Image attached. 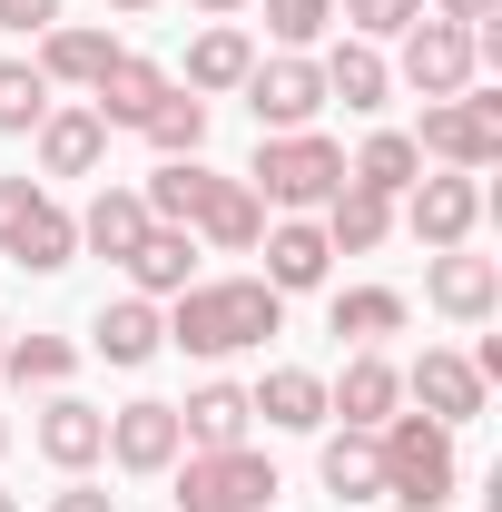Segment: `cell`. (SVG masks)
<instances>
[{
  "label": "cell",
  "mask_w": 502,
  "mask_h": 512,
  "mask_svg": "<svg viewBox=\"0 0 502 512\" xmlns=\"http://www.w3.org/2000/svg\"><path fill=\"white\" fill-rule=\"evenodd\" d=\"M276 325H286V296L266 276H227V286H188L168 306V345H188V355H247Z\"/></svg>",
  "instance_id": "cell-1"
},
{
  "label": "cell",
  "mask_w": 502,
  "mask_h": 512,
  "mask_svg": "<svg viewBox=\"0 0 502 512\" xmlns=\"http://www.w3.org/2000/svg\"><path fill=\"white\" fill-rule=\"evenodd\" d=\"M375 463H384V503H404V512H443L453 483H463L453 434H443L434 414H394V424H375Z\"/></svg>",
  "instance_id": "cell-2"
},
{
  "label": "cell",
  "mask_w": 502,
  "mask_h": 512,
  "mask_svg": "<svg viewBox=\"0 0 502 512\" xmlns=\"http://www.w3.org/2000/svg\"><path fill=\"white\" fill-rule=\"evenodd\" d=\"M247 188L266 197V207H325V197L345 188V148L335 138H315V128H276V138H256V168H247Z\"/></svg>",
  "instance_id": "cell-3"
},
{
  "label": "cell",
  "mask_w": 502,
  "mask_h": 512,
  "mask_svg": "<svg viewBox=\"0 0 502 512\" xmlns=\"http://www.w3.org/2000/svg\"><path fill=\"white\" fill-rule=\"evenodd\" d=\"M0 256L30 266V276H60L69 256H79V217L40 178H0Z\"/></svg>",
  "instance_id": "cell-4"
},
{
  "label": "cell",
  "mask_w": 502,
  "mask_h": 512,
  "mask_svg": "<svg viewBox=\"0 0 502 512\" xmlns=\"http://www.w3.org/2000/svg\"><path fill=\"white\" fill-rule=\"evenodd\" d=\"M168 473H178V512H266V503H276V463L247 453V444H227V453H178Z\"/></svg>",
  "instance_id": "cell-5"
},
{
  "label": "cell",
  "mask_w": 502,
  "mask_h": 512,
  "mask_svg": "<svg viewBox=\"0 0 502 512\" xmlns=\"http://www.w3.org/2000/svg\"><path fill=\"white\" fill-rule=\"evenodd\" d=\"M414 148H424V158H443V168H463V178H483V168L502 158V99H473V89L434 99Z\"/></svg>",
  "instance_id": "cell-6"
},
{
  "label": "cell",
  "mask_w": 502,
  "mask_h": 512,
  "mask_svg": "<svg viewBox=\"0 0 502 512\" xmlns=\"http://www.w3.org/2000/svg\"><path fill=\"white\" fill-rule=\"evenodd\" d=\"M247 109H256V138H276V128H306L325 109V69L306 50H276V60L247 69Z\"/></svg>",
  "instance_id": "cell-7"
},
{
  "label": "cell",
  "mask_w": 502,
  "mask_h": 512,
  "mask_svg": "<svg viewBox=\"0 0 502 512\" xmlns=\"http://www.w3.org/2000/svg\"><path fill=\"white\" fill-rule=\"evenodd\" d=\"M473 69H483V50H473V30H463V20H414V30H404V79H414L424 99L473 89Z\"/></svg>",
  "instance_id": "cell-8"
},
{
  "label": "cell",
  "mask_w": 502,
  "mask_h": 512,
  "mask_svg": "<svg viewBox=\"0 0 502 512\" xmlns=\"http://www.w3.org/2000/svg\"><path fill=\"white\" fill-rule=\"evenodd\" d=\"M404 227H414L434 256L463 247V237L483 227V178H463V168H453V178H414V188H404Z\"/></svg>",
  "instance_id": "cell-9"
},
{
  "label": "cell",
  "mask_w": 502,
  "mask_h": 512,
  "mask_svg": "<svg viewBox=\"0 0 502 512\" xmlns=\"http://www.w3.org/2000/svg\"><path fill=\"white\" fill-rule=\"evenodd\" d=\"M178 453H188V434H178V404L138 394V404H119V414H109V463H119V473H168Z\"/></svg>",
  "instance_id": "cell-10"
},
{
  "label": "cell",
  "mask_w": 502,
  "mask_h": 512,
  "mask_svg": "<svg viewBox=\"0 0 502 512\" xmlns=\"http://www.w3.org/2000/svg\"><path fill=\"white\" fill-rule=\"evenodd\" d=\"M424 296H434L453 325H493V306H502V266H493V256H473V247H443L434 276H424Z\"/></svg>",
  "instance_id": "cell-11"
},
{
  "label": "cell",
  "mask_w": 502,
  "mask_h": 512,
  "mask_svg": "<svg viewBox=\"0 0 502 512\" xmlns=\"http://www.w3.org/2000/svg\"><path fill=\"white\" fill-rule=\"evenodd\" d=\"M394 404H404V375L384 365L375 345H365L345 375L325 384V414H345V434H375V424H394Z\"/></svg>",
  "instance_id": "cell-12"
},
{
  "label": "cell",
  "mask_w": 502,
  "mask_h": 512,
  "mask_svg": "<svg viewBox=\"0 0 502 512\" xmlns=\"http://www.w3.org/2000/svg\"><path fill=\"white\" fill-rule=\"evenodd\" d=\"M168 89H178V79H168L158 60L119 50V60H109L99 79H89V109H99V128H138L148 109H158V99H168Z\"/></svg>",
  "instance_id": "cell-13"
},
{
  "label": "cell",
  "mask_w": 502,
  "mask_h": 512,
  "mask_svg": "<svg viewBox=\"0 0 502 512\" xmlns=\"http://www.w3.org/2000/svg\"><path fill=\"white\" fill-rule=\"evenodd\" d=\"M404 394H414V404H424V414H434L443 434H453V424H473V414H483V375H473V355H434V345H424V365H414V375H404Z\"/></svg>",
  "instance_id": "cell-14"
},
{
  "label": "cell",
  "mask_w": 502,
  "mask_h": 512,
  "mask_svg": "<svg viewBox=\"0 0 502 512\" xmlns=\"http://www.w3.org/2000/svg\"><path fill=\"white\" fill-rule=\"evenodd\" d=\"M30 434H40V453H50L60 473H89V463L109 453V414H99V404H79V394H50Z\"/></svg>",
  "instance_id": "cell-15"
},
{
  "label": "cell",
  "mask_w": 502,
  "mask_h": 512,
  "mask_svg": "<svg viewBox=\"0 0 502 512\" xmlns=\"http://www.w3.org/2000/svg\"><path fill=\"white\" fill-rule=\"evenodd\" d=\"M256 247H266V286H276V296H306V286H325V266H335V247H325V227H315V217L266 227Z\"/></svg>",
  "instance_id": "cell-16"
},
{
  "label": "cell",
  "mask_w": 502,
  "mask_h": 512,
  "mask_svg": "<svg viewBox=\"0 0 502 512\" xmlns=\"http://www.w3.org/2000/svg\"><path fill=\"white\" fill-rule=\"evenodd\" d=\"M109 60H119V40L89 30V20H50V30H40V79H50V89H89Z\"/></svg>",
  "instance_id": "cell-17"
},
{
  "label": "cell",
  "mask_w": 502,
  "mask_h": 512,
  "mask_svg": "<svg viewBox=\"0 0 502 512\" xmlns=\"http://www.w3.org/2000/svg\"><path fill=\"white\" fill-rule=\"evenodd\" d=\"M158 345H168L158 296H119V306H99V325H89V355H109V365H148Z\"/></svg>",
  "instance_id": "cell-18"
},
{
  "label": "cell",
  "mask_w": 502,
  "mask_h": 512,
  "mask_svg": "<svg viewBox=\"0 0 502 512\" xmlns=\"http://www.w3.org/2000/svg\"><path fill=\"white\" fill-rule=\"evenodd\" d=\"M247 384H197L188 404H178V434H188V453H227V444H247Z\"/></svg>",
  "instance_id": "cell-19"
},
{
  "label": "cell",
  "mask_w": 502,
  "mask_h": 512,
  "mask_svg": "<svg viewBox=\"0 0 502 512\" xmlns=\"http://www.w3.org/2000/svg\"><path fill=\"white\" fill-rule=\"evenodd\" d=\"M30 138H40V168H50V178H89V168L109 158V128H99V109H50Z\"/></svg>",
  "instance_id": "cell-20"
},
{
  "label": "cell",
  "mask_w": 502,
  "mask_h": 512,
  "mask_svg": "<svg viewBox=\"0 0 502 512\" xmlns=\"http://www.w3.org/2000/svg\"><path fill=\"white\" fill-rule=\"evenodd\" d=\"M384 237H394V197L355 188V178L325 197V247H335V256H375Z\"/></svg>",
  "instance_id": "cell-21"
},
{
  "label": "cell",
  "mask_w": 502,
  "mask_h": 512,
  "mask_svg": "<svg viewBox=\"0 0 502 512\" xmlns=\"http://www.w3.org/2000/svg\"><path fill=\"white\" fill-rule=\"evenodd\" d=\"M197 237H207V247H227V256H247L256 237H266V197H256L247 178H217L207 207H197Z\"/></svg>",
  "instance_id": "cell-22"
},
{
  "label": "cell",
  "mask_w": 502,
  "mask_h": 512,
  "mask_svg": "<svg viewBox=\"0 0 502 512\" xmlns=\"http://www.w3.org/2000/svg\"><path fill=\"white\" fill-rule=\"evenodd\" d=\"M247 414H266L276 434H315V424H325V375H306V365H276V375L247 394Z\"/></svg>",
  "instance_id": "cell-23"
},
{
  "label": "cell",
  "mask_w": 502,
  "mask_h": 512,
  "mask_svg": "<svg viewBox=\"0 0 502 512\" xmlns=\"http://www.w3.org/2000/svg\"><path fill=\"white\" fill-rule=\"evenodd\" d=\"M148 227H158V217L138 207V188H99V197H89V217H79V247L109 256V266H128V247H138Z\"/></svg>",
  "instance_id": "cell-24"
},
{
  "label": "cell",
  "mask_w": 502,
  "mask_h": 512,
  "mask_svg": "<svg viewBox=\"0 0 502 512\" xmlns=\"http://www.w3.org/2000/svg\"><path fill=\"white\" fill-rule=\"evenodd\" d=\"M188 266H197L188 227H148V237L128 247V286H138V296H188Z\"/></svg>",
  "instance_id": "cell-25"
},
{
  "label": "cell",
  "mask_w": 502,
  "mask_h": 512,
  "mask_svg": "<svg viewBox=\"0 0 502 512\" xmlns=\"http://www.w3.org/2000/svg\"><path fill=\"white\" fill-rule=\"evenodd\" d=\"M247 69H256V40L237 30V20L197 30V50H188V89H197V99H217V89H247Z\"/></svg>",
  "instance_id": "cell-26"
},
{
  "label": "cell",
  "mask_w": 502,
  "mask_h": 512,
  "mask_svg": "<svg viewBox=\"0 0 502 512\" xmlns=\"http://www.w3.org/2000/svg\"><path fill=\"white\" fill-rule=\"evenodd\" d=\"M325 99H345V109H384V89H394V69H384L375 40H345V50H325Z\"/></svg>",
  "instance_id": "cell-27"
},
{
  "label": "cell",
  "mask_w": 502,
  "mask_h": 512,
  "mask_svg": "<svg viewBox=\"0 0 502 512\" xmlns=\"http://www.w3.org/2000/svg\"><path fill=\"white\" fill-rule=\"evenodd\" d=\"M345 178H355V188H375V197H404L414 178H424V148H414L404 128H375V138L355 148V168H345Z\"/></svg>",
  "instance_id": "cell-28"
},
{
  "label": "cell",
  "mask_w": 502,
  "mask_h": 512,
  "mask_svg": "<svg viewBox=\"0 0 502 512\" xmlns=\"http://www.w3.org/2000/svg\"><path fill=\"white\" fill-rule=\"evenodd\" d=\"M207 188H217V178H207L197 158H158V178L138 188V207H148L158 227H197V207H207Z\"/></svg>",
  "instance_id": "cell-29"
},
{
  "label": "cell",
  "mask_w": 502,
  "mask_h": 512,
  "mask_svg": "<svg viewBox=\"0 0 502 512\" xmlns=\"http://www.w3.org/2000/svg\"><path fill=\"white\" fill-rule=\"evenodd\" d=\"M404 316H414V306H404L394 286H345V296L325 306V325H335V335H355V345H384V335H404Z\"/></svg>",
  "instance_id": "cell-30"
},
{
  "label": "cell",
  "mask_w": 502,
  "mask_h": 512,
  "mask_svg": "<svg viewBox=\"0 0 502 512\" xmlns=\"http://www.w3.org/2000/svg\"><path fill=\"white\" fill-rule=\"evenodd\" d=\"M315 473H325V493H335V503H384V463H375V434H335Z\"/></svg>",
  "instance_id": "cell-31"
},
{
  "label": "cell",
  "mask_w": 502,
  "mask_h": 512,
  "mask_svg": "<svg viewBox=\"0 0 502 512\" xmlns=\"http://www.w3.org/2000/svg\"><path fill=\"white\" fill-rule=\"evenodd\" d=\"M138 138H148L158 158H197V148H207V99H197V89H168V99L138 119Z\"/></svg>",
  "instance_id": "cell-32"
},
{
  "label": "cell",
  "mask_w": 502,
  "mask_h": 512,
  "mask_svg": "<svg viewBox=\"0 0 502 512\" xmlns=\"http://www.w3.org/2000/svg\"><path fill=\"white\" fill-rule=\"evenodd\" d=\"M69 365H79L69 335H10V345H0V375H10V384H40V394H60Z\"/></svg>",
  "instance_id": "cell-33"
},
{
  "label": "cell",
  "mask_w": 502,
  "mask_h": 512,
  "mask_svg": "<svg viewBox=\"0 0 502 512\" xmlns=\"http://www.w3.org/2000/svg\"><path fill=\"white\" fill-rule=\"evenodd\" d=\"M40 119H50V79H40V60H0V128L30 138Z\"/></svg>",
  "instance_id": "cell-34"
},
{
  "label": "cell",
  "mask_w": 502,
  "mask_h": 512,
  "mask_svg": "<svg viewBox=\"0 0 502 512\" xmlns=\"http://www.w3.org/2000/svg\"><path fill=\"white\" fill-rule=\"evenodd\" d=\"M256 10H266V30H276L286 50H315L325 20H335V0H256Z\"/></svg>",
  "instance_id": "cell-35"
},
{
  "label": "cell",
  "mask_w": 502,
  "mask_h": 512,
  "mask_svg": "<svg viewBox=\"0 0 502 512\" xmlns=\"http://www.w3.org/2000/svg\"><path fill=\"white\" fill-rule=\"evenodd\" d=\"M345 20H355V40H404L424 20V0H345Z\"/></svg>",
  "instance_id": "cell-36"
},
{
  "label": "cell",
  "mask_w": 502,
  "mask_h": 512,
  "mask_svg": "<svg viewBox=\"0 0 502 512\" xmlns=\"http://www.w3.org/2000/svg\"><path fill=\"white\" fill-rule=\"evenodd\" d=\"M60 0H0V30H50Z\"/></svg>",
  "instance_id": "cell-37"
},
{
  "label": "cell",
  "mask_w": 502,
  "mask_h": 512,
  "mask_svg": "<svg viewBox=\"0 0 502 512\" xmlns=\"http://www.w3.org/2000/svg\"><path fill=\"white\" fill-rule=\"evenodd\" d=\"M50 512H119V493H99V483H69V493H50Z\"/></svg>",
  "instance_id": "cell-38"
},
{
  "label": "cell",
  "mask_w": 502,
  "mask_h": 512,
  "mask_svg": "<svg viewBox=\"0 0 502 512\" xmlns=\"http://www.w3.org/2000/svg\"><path fill=\"white\" fill-rule=\"evenodd\" d=\"M493 10H502V0H434V20H463V30H483Z\"/></svg>",
  "instance_id": "cell-39"
},
{
  "label": "cell",
  "mask_w": 502,
  "mask_h": 512,
  "mask_svg": "<svg viewBox=\"0 0 502 512\" xmlns=\"http://www.w3.org/2000/svg\"><path fill=\"white\" fill-rule=\"evenodd\" d=\"M197 10H217V20H227V10H247V0H197Z\"/></svg>",
  "instance_id": "cell-40"
},
{
  "label": "cell",
  "mask_w": 502,
  "mask_h": 512,
  "mask_svg": "<svg viewBox=\"0 0 502 512\" xmlns=\"http://www.w3.org/2000/svg\"><path fill=\"white\" fill-rule=\"evenodd\" d=\"M0 453H10V414H0Z\"/></svg>",
  "instance_id": "cell-41"
},
{
  "label": "cell",
  "mask_w": 502,
  "mask_h": 512,
  "mask_svg": "<svg viewBox=\"0 0 502 512\" xmlns=\"http://www.w3.org/2000/svg\"><path fill=\"white\" fill-rule=\"evenodd\" d=\"M119 10H158V0H119Z\"/></svg>",
  "instance_id": "cell-42"
},
{
  "label": "cell",
  "mask_w": 502,
  "mask_h": 512,
  "mask_svg": "<svg viewBox=\"0 0 502 512\" xmlns=\"http://www.w3.org/2000/svg\"><path fill=\"white\" fill-rule=\"evenodd\" d=\"M0 512H20V503H10V493H0Z\"/></svg>",
  "instance_id": "cell-43"
},
{
  "label": "cell",
  "mask_w": 502,
  "mask_h": 512,
  "mask_svg": "<svg viewBox=\"0 0 502 512\" xmlns=\"http://www.w3.org/2000/svg\"><path fill=\"white\" fill-rule=\"evenodd\" d=\"M0 345H10V325H0Z\"/></svg>",
  "instance_id": "cell-44"
}]
</instances>
